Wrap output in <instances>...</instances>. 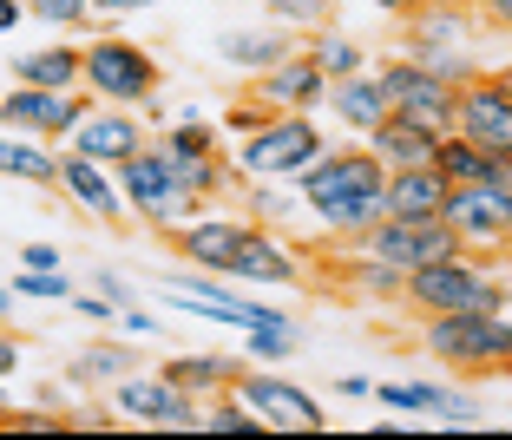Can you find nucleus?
I'll list each match as a JSON object with an SVG mask.
<instances>
[{"instance_id": "nucleus-26", "label": "nucleus", "mask_w": 512, "mask_h": 440, "mask_svg": "<svg viewBox=\"0 0 512 440\" xmlns=\"http://www.w3.org/2000/svg\"><path fill=\"white\" fill-rule=\"evenodd\" d=\"M165 375L178 381V388H191L197 401H211V395H224V388L243 375V368L230 362V355H211V349H204V355H171Z\"/></svg>"}, {"instance_id": "nucleus-19", "label": "nucleus", "mask_w": 512, "mask_h": 440, "mask_svg": "<svg viewBox=\"0 0 512 440\" xmlns=\"http://www.w3.org/2000/svg\"><path fill=\"white\" fill-rule=\"evenodd\" d=\"M362 145L381 158V171H407V165H434L440 132H434V125H421V119H401V112H388V119H381L375 132L362 138Z\"/></svg>"}, {"instance_id": "nucleus-50", "label": "nucleus", "mask_w": 512, "mask_h": 440, "mask_svg": "<svg viewBox=\"0 0 512 440\" xmlns=\"http://www.w3.org/2000/svg\"><path fill=\"white\" fill-rule=\"evenodd\" d=\"M486 20H493V27H506V33H512V0H493V7H486Z\"/></svg>"}, {"instance_id": "nucleus-52", "label": "nucleus", "mask_w": 512, "mask_h": 440, "mask_svg": "<svg viewBox=\"0 0 512 440\" xmlns=\"http://www.w3.org/2000/svg\"><path fill=\"white\" fill-rule=\"evenodd\" d=\"M493 79H499V92H506V99H512V66H499Z\"/></svg>"}, {"instance_id": "nucleus-24", "label": "nucleus", "mask_w": 512, "mask_h": 440, "mask_svg": "<svg viewBox=\"0 0 512 440\" xmlns=\"http://www.w3.org/2000/svg\"><path fill=\"white\" fill-rule=\"evenodd\" d=\"M171 165V178L191 191V198L211 204L217 191H230V178H237V165H230V152H178V145H158Z\"/></svg>"}, {"instance_id": "nucleus-12", "label": "nucleus", "mask_w": 512, "mask_h": 440, "mask_svg": "<svg viewBox=\"0 0 512 440\" xmlns=\"http://www.w3.org/2000/svg\"><path fill=\"white\" fill-rule=\"evenodd\" d=\"M302 204L316 211V204H329V198H362V191H381L388 184V171H381V158L368 152V145H355V152H322L316 165L302 171Z\"/></svg>"}, {"instance_id": "nucleus-9", "label": "nucleus", "mask_w": 512, "mask_h": 440, "mask_svg": "<svg viewBox=\"0 0 512 440\" xmlns=\"http://www.w3.org/2000/svg\"><path fill=\"white\" fill-rule=\"evenodd\" d=\"M92 106H99V99H92L86 86H73V92L14 86V92H0V125H7V132H33V138H46V145H66L73 125L86 119Z\"/></svg>"}, {"instance_id": "nucleus-40", "label": "nucleus", "mask_w": 512, "mask_h": 440, "mask_svg": "<svg viewBox=\"0 0 512 440\" xmlns=\"http://www.w3.org/2000/svg\"><path fill=\"white\" fill-rule=\"evenodd\" d=\"M263 119H270V112H263V106H250V99H237V106L224 112V125H230V132H237V138H243V132H256V125H263Z\"/></svg>"}, {"instance_id": "nucleus-29", "label": "nucleus", "mask_w": 512, "mask_h": 440, "mask_svg": "<svg viewBox=\"0 0 512 440\" xmlns=\"http://www.w3.org/2000/svg\"><path fill=\"white\" fill-rule=\"evenodd\" d=\"M309 60H316L329 79H348V73H368V66H375L362 40H348V33H335V27L309 33Z\"/></svg>"}, {"instance_id": "nucleus-38", "label": "nucleus", "mask_w": 512, "mask_h": 440, "mask_svg": "<svg viewBox=\"0 0 512 440\" xmlns=\"http://www.w3.org/2000/svg\"><path fill=\"white\" fill-rule=\"evenodd\" d=\"M440 427H480V401L473 395H460V388H447L440 395V414H434Z\"/></svg>"}, {"instance_id": "nucleus-4", "label": "nucleus", "mask_w": 512, "mask_h": 440, "mask_svg": "<svg viewBox=\"0 0 512 440\" xmlns=\"http://www.w3.org/2000/svg\"><path fill=\"white\" fill-rule=\"evenodd\" d=\"M86 53V73H79V86L99 99V106H145V99H158V60H151V46L125 40V33H99L92 46H79Z\"/></svg>"}, {"instance_id": "nucleus-5", "label": "nucleus", "mask_w": 512, "mask_h": 440, "mask_svg": "<svg viewBox=\"0 0 512 440\" xmlns=\"http://www.w3.org/2000/svg\"><path fill=\"white\" fill-rule=\"evenodd\" d=\"M112 171H119V191H125V204H132V217H138V224H151V230H165V237L204 211V198H191V191L171 178V165H165L158 145L132 152L125 165H112Z\"/></svg>"}, {"instance_id": "nucleus-56", "label": "nucleus", "mask_w": 512, "mask_h": 440, "mask_svg": "<svg viewBox=\"0 0 512 440\" xmlns=\"http://www.w3.org/2000/svg\"><path fill=\"white\" fill-rule=\"evenodd\" d=\"M506 263H512V243H506Z\"/></svg>"}, {"instance_id": "nucleus-53", "label": "nucleus", "mask_w": 512, "mask_h": 440, "mask_svg": "<svg viewBox=\"0 0 512 440\" xmlns=\"http://www.w3.org/2000/svg\"><path fill=\"white\" fill-rule=\"evenodd\" d=\"M460 7H473V14H486V7H493V0H460Z\"/></svg>"}, {"instance_id": "nucleus-17", "label": "nucleus", "mask_w": 512, "mask_h": 440, "mask_svg": "<svg viewBox=\"0 0 512 440\" xmlns=\"http://www.w3.org/2000/svg\"><path fill=\"white\" fill-rule=\"evenodd\" d=\"M243 237H250V224H243V217H204V211H197L191 224L171 230V250H178L191 270H217V276H230V263H237Z\"/></svg>"}, {"instance_id": "nucleus-14", "label": "nucleus", "mask_w": 512, "mask_h": 440, "mask_svg": "<svg viewBox=\"0 0 512 440\" xmlns=\"http://www.w3.org/2000/svg\"><path fill=\"white\" fill-rule=\"evenodd\" d=\"M453 132L486 145V152H512V99L499 92L493 73H473L453 92Z\"/></svg>"}, {"instance_id": "nucleus-3", "label": "nucleus", "mask_w": 512, "mask_h": 440, "mask_svg": "<svg viewBox=\"0 0 512 440\" xmlns=\"http://www.w3.org/2000/svg\"><path fill=\"white\" fill-rule=\"evenodd\" d=\"M401 309L414 316H447V309H506V276L493 270L473 250H453V257H434L421 270H407Z\"/></svg>"}, {"instance_id": "nucleus-32", "label": "nucleus", "mask_w": 512, "mask_h": 440, "mask_svg": "<svg viewBox=\"0 0 512 440\" xmlns=\"http://www.w3.org/2000/svg\"><path fill=\"white\" fill-rule=\"evenodd\" d=\"M197 434H270V427L256 421V408L237 395V388H224V395L204 401V427Z\"/></svg>"}, {"instance_id": "nucleus-2", "label": "nucleus", "mask_w": 512, "mask_h": 440, "mask_svg": "<svg viewBox=\"0 0 512 440\" xmlns=\"http://www.w3.org/2000/svg\"><path fill=\"white\" fill-rule=\"evenodd\" d=\"M322 152H329V138H322V125L309 119V112H270L256 132L237 138L230 165L250 184H296Z\"/></svg>"}, {"instance_id": "nucleus-54", "label": "nucleus", "mask_w": 512, "mask_h": 440, "mask_svg": "<svg viewBox=\"0 0 512 440\" xmlns=\"http://www.w3.org/2000/svg\"><path fill=\"white\" fill-rule=\"evenodd\" d=\"M7 414H14V401H7V395H0V421H7Z\"/></svg>"}, {"instance_id": "nucleus-46", "label": "nucleus", "mask_w": 512, "mask_h": 440, "mask_svg": "<svg viewBox=\"0 0 512 440\" xmlns=\"http://www.w3.org/2000/svg\"><path fill=\"white\" fill-rule=\"evenodd\" d=\"M335 388H342L348 401H368V395H375V381H368V375H342V381H335Z\"/></svg>"}, {"instance_id": "nucleus-30", "label": "nucleus", "mask_w": 512, "mask_h": 440, "mask_svg": "<svg viewBox=\"0 0 512 440\" xmlns=\"http://www.w3.org/2000/svg\"><path fill=\"white\" fill-rule=\"evenodd\" d=\"M434 165H440V178H447V184H480L486 171H493V152L473 145V138H460V132H440Z\"/></svg>"}, {"instance_id": "nucleus-31", "label": "nucleus", "mask_w": 512, "mask_h": 440, "mask_svg": "<svg viewBox=\"0 0 512 440\" xmlns=\"http://www.w3.org/2000/svg\"><path fill=\"white\" fill-rule=\"evenodd\" d=\"M132 368H138V349H125V342H92V349L73 362V381H86V388H112V381H125Z\"/></svg>"}, {"instance_id": "nucleus-16", "label": "nucleus", "mask_w": 512, "mask_h": 440, "mask_svg": "<svg viewBox=\"0 0 512 440\" xmlns=\"http://www.w3.org/2000/svg\"><path fill=\"white\" fill-rule=\"evenodd\" d=\"M66 145L86 152V158H99V165H125L132 152H145L151 138H145V125H138V106H92L86 119L73 125Z\"/></svg>"}, {"instance_id": "nucleus-8", "label": "nucleus", "mask_w": 512, "mask_h": 440, "mask_svg": "<svg viewBox=\"0 0 512 440\" xmlns=\"http://www.w3.org/2000/svg\"><path fill=\"white\" fill-rule=\"evenodd\" d=\"M348 250H362V257H375V263H394V270H421V263H434V257H453L460 237H453L447 217H381V224L362 230Z\"/></svg>"}, {"instance_id": "nucleus-18", "label": "nucleus", "mask_w": 512, "mask_h": 440, "mask_svg": "<svg viewBox=\"0 0 512 440\" xmlns=\"http://www.w3.org/2000/svg\"><path fill=\"white\" fill-rule=\"evenodd\" d=\"M230 283H250V289H296V283H302V257L289 250L283 237H276V230L250 224L237 263H230Z\"/></svg>"}, {"instance_id": "nucleus-55", "label": "nucleus", "mask_w": 512, "mask_h": 440, "mask_svg": "<svg viewBox=\"0 0 512 440\" xmlns=\"http://www.w3.org/2000/svg\"><path fill=\"white\" fill-rule=\"evenodd\" d=\"M506 316H512V283H506Z\"/></svg>"}, {"instance_id": "nucleus-10", "label": "nucleus", "mask_w": 512, "mask_h": 440, "mask_svg": "<svg viewBox=\"0 0 512 440\" xmlns=\"http://www.w3.org/2000/svg\"><path fill=\"white\" fill-rule=\"evenodd\" d=\"M375 79H381V92H388V112L421 119V125H434V132H453V92L460 86H447L440 73L401 60V53H388V60L375 66Z\"/></svg>"}, {"instance_id": "nucleus-22", "label": "nucleus", "mask_w": 512, "mask_h": 440, "mask_svg": "<svg viewBox=\"0 0 512 440\" xmlns=\"http://www.w3.org/2000/svg\"><path fill=\"white\" fill-rule=\"evenodd\" d=\"M0 178L60 191V152H53L46 138H33V132H7V125H0Z\"/></svg>"}, {"instance_id": "nucleus-7", "label": "nucleus", "mask_w": 512, "mask_h": 440, "mask_svg": "<svg viewBox=\"0 0 512 440\" xmlns=\"http://www.w3.org/2000/svg\"><path fill=\"white\" fill-rule=\"evenodd\" d=\"M440 217L453 224V237H460V250H473V257H506L512 243V191H499V184H447V204H440Z\"/></svg>"}, {"instance_id": "nucleus-23", "label": "nucleus", "mask_w": 512, "mask_h": 440, "mask_svg": "<svg viewBox=\"0 0 512 440\" xmlns=\"http://www.w3.org/2000/svg\"><path fill=\"white\" fill-rule=\"evenodd\" d=\"M283 53H296V40H289L283 27H263V33H256V27H230L224 40H217V60H224L230 73H250V79L270 73Z\"/></svg>"}, {"instance_id": "nucleus-44", "label": "nucleus", "mask_w": 512, "mask_h": 440, "mask_svg": "<svg viewBox=\"0 0 512 440\" xmlns=\"http://www.w3.org/2000/svg\"><path fill=\"white\" fill-rule=\"evenodd\" d=\"M158 0H92V14H145Z\"/></svg>"}, {"instance_id": "nucleus-33", "label": "nucleus", "mask_w": 512, "mask_h": 440, "mask_svg": "<svg viewBox=\"0 0 512 440\" xmlns=\"http://www.w3.org/2000/svg\"><path fill=\"white\" fill-rule=\"evenodd\" d=\"M348 289L355 296H388V303H401V289H407V270H394V263H375V257H348Z\"/></svg>"}, {"instance_id": "nucleus-39", "label": "nucleus", "mask_w": 512, "mask_h": 440, "mask_svg": "<svg viewBox=\"0 0 512 440\" xmlns=\"http://www.w3.org/2000/svg\"><path fill=\"white\" fill-rule=\"evenodd\" d=\"M92 289H99V296H106L112 309H132V283H125V276H112V270H99L92 276Z\"/></svg>"}, {"instance_id": "nucleus-42", "label": "nucleus", "mask_w": 512, "mask_h": 440, "mask_svg": "<svg viewBox=\"0 0 512 440\" xmlns=\"http://www.w3.org/2000/svg\"><path fill=\"white\" fill-rule=\"evenodd\" d=\"M125 316V335L132 342H158V316H145V309H119Z\"/></svg>"}, {"instance_id": "nucleus-27", "label": "nucleus", "mask_w": 512, "mask_h": 440, "mask_svg": "<svg viewBox=\"0 0 512 440\" xmlns=\"http://www.w3.org/2000/svg\"><path fill=\"white\" fill-rule=\"evenodd\" d=\"M381 217H388L381 191H362V198H329V204H316V224L329 230V237H342V243H355L362 230H375Z\"/></svg>"}, {"instance_id": "nucleus-25", "label": "nucleus", "mask_w": 512, "mask_h": 440, "mask_svg": "<svg viewBox=\"0 0 512 440\" xmlns=\"http://www.w3.org/2000/svg\"><path fill=\"white\" fill-rule=\"evenodd\" d=\"M20 86H46V92H73L79 73H86V53L79 46H33V53H20Z\"/></svg>"}, {"instance_id": "nucleus-49", "label": "nucleus", "mask_w": 512, "mask_h": 440, "mask_svg": "<svg viewBox=\"0 0 512 440\" xmlns=\"http://www.w3.org/2000/svg\"><path fill=\"white\" fill-rule=\"evenodd\" d=\"M381 14H394V20H407V14H421V0H375Z\"/></svg>"}, {"instance_id": "nucleus-21", "label": "nucleus", "mask_w": 512, "mask_h": 440, "mask_svg": "<svg viewBox=\"0 0 512 440\" xmlns=\"http://www.w3.org/2000/svg\"><path fill=\"white\" fill-rule=\"evenodd\" d=\"M381 204H388V217H440V204H447V178H440V165L388 171Z\"/></svg>"}, {"instance_id": "nucleus-36", "label": "nucleus", "mask_w": 512, "mask_h": 440, "mask_svg": "<svg viewBox=\"0 0 512 440\" xmlns=\"http://www.w3.org/2000/svg\"><path fill=\"white\" fill-rule=\"evenodd\" d=\"M27 14L53 33H79L92 20V0H27Z\"/></svg>"}, {"instance_id": "nucleus-28", "label": "nucleus", "mask_w": 512, "mask_h": 440, "mask_svg": "<svg viewBox=\"0 0 512 440\" xmlns=\"http://www.w3.org/2000/svg\"><path fill=\"white\" fill-rule=\"evenodd\" d=\"M401 60H414V66H427V73H440L447 86H467L480 66H473V53L467 46H440V40H421V33H401Z\"/></svg>"}, {"instance_id": "nucleus-45", "label": "nucleus", "mask_w": 512, "mask_h": 440, "mask_svg": "<svg viewBox=\"0 0 512 440\" xmlns=\"http://www.w3.org/2000/svg\"><path fill=\"white\" fill-rule=\"evenodd\" d=\"M14 368H20V342H14V335H7V329H0V381L14 375Z\"/></svg>"}, {"instance_id": "nucleus-47", "label": "nucleus", "mask_w": 512, "mask_h": 440, "mask_svg": "<svg viewBox=\"0 0 512 440\" xmlns=\"http://www.w3.org/2000/svg\"><path fill=\"white\" fill-rule=\"evenodd\" d=\"M20 20H27V0H0V33L20 27Z\"/></svg>"}, {"instance_id": "nucleus-34", "label": "nucleus", "mask_w": 512, "mask_h": 440, "mask_svg": "<svg viewBox=\"0 0 512 440\" xmlns=\"http://www.w3.org/2000/svg\"><path fill=\"white\" fill-rule=\"evenodd\" d=\"M263 14L283 33H322L335 27V0H263Z\"/></svg>"}, {"instance_id": "nucleus-51", "label": "nucleus", "mask_w": 512, "mask_h": 440, "mask_svg": "<svg viewBox=\"0 0 512 440\" xmlns=\"http://www.w3.org/2000/svg\"><path fill=\"white\" fill-rule=\"evenodd\" d=\"M14 316V289H0V322Z\"/></svg>"}, {"instance_id": "nucleus-6", "label": "nucleus", "mask_w": 512, "mask_h": 440, "mask_svg": "<svg viewBox=\"0 0 512 440\" xmlns=\"http://www.w3.org/2000/svg\"><path fill=\"white\" fill-rule=\"evenodd\" d=\"M112 414L132 421V427H151V434H197L204 427V401L191 388H178L165 368L158 375L132 368L125 381H112Z\"/></svg>"}, {"instance_id": "nucleus-41", "label": "nucleus", "mask_w": 512, "mask_h": 440, "mask_svg": "<svg viewBox=\"0 0 512 440\" xmlns=\"http://www.w3.org/2000/svg\"><path fill=\"white\" fill-rule=\"evenodd\" d=\"M73 316H86V322H112L119 309H112L106 296H99V289H86V296H73Z\"/></svg>"}, {"instance_id": "nucleus-13", "label": "nucleus", "mask_w": 512, "mask_h": 440, "mask_svg": "<svg viewBox=\"0 0 512 440\" xmlns=\"http://www.w3.org/2000/svg\"><path fill=\"white\" fill-rule=\"evenodd\" d=\"M250 99L263 112H316L322 99H329V73L309 60V46H296V53H283L270 73L250 79Z\"/></svg>"}, {"instance_id": "nucleus-43", "label": "nucleus", "mask_w": 512, "mask_h": 440, "mask_svg": "<svg viewBox=\"0 0 512 440\" xmlns=\"http://www.w3.org/2000/svg\"><path fill=\"white\" fill-rule=\"evenodd\" d=\"M20 270H60V250L53 243H27L20 250Z\"/></svg>"}, {"instance_id": "nucleus-57", "label": "nucleus", "mask_w": 512, "mask_h": 440, "mask_svg": "<svg viewBox=\"0 0 512 440\" xmlns=\"http://www.w3.org/2000/svg\"><path fill=\"white\" fill-rule=\"evenodd\" d=\"M0 92H7V86H0Z\"/></svg>"}, {"instance_id": "nucleus-48", "label": "nucleus", "mask_w": 512, "mask_h": 440, "mask_svg": "<svg viewBox=\"0 0 512 440\" xmlns=\"http://www.w3.org/2000/svg\"><path fill=\"white\" fill-rule=\"evenodd\" d=\"M250 204H256V211H263V217H276V211H283V198H276V191H263V184H256V191H250Z\"/></svg>"}, {"instance_id": "nucleus-15", "label": "nucleus", "mask_w": 512, "mask_h": 440, "mask_svg": "<svg viewBox=\"0 0 512 440\" xmlns=\"http://www.w3.org/2000/svg\"><path fill=\"white\" fill-rule=\"evenodd\" d=\"M60 191L92 217V224H125V217H132V204H125V191H119V171L99 165V158H86V152H73V145L60 152Z\"/></svg>"}, {"instance_id": "nucleus-37", "label": "nucleus", "mask_w": 512, "mask_h": 440, "mask_svg": "<svg viewBox=\"0 0 512 440\" xmlns=\"http://www.w3.org/2000/svg\"><path fill=\"white\" fill-rule=\"evenodd\" d=\"M14 296H27V303H73V283L60 270H20Z\"/></svg>"}, {"instance_id": "nucleus-35", "label": "nucleus", "mask_w": 512, "mask_h": 440, "mask_svg": "<svg viewBox=\"0 0 512 440\" xmlns=\"http://www.w3.org/2000/svg\"><path fill=\"white\" fill-rule=\"evenodd\" d=\"M388 408H401V414H440V395L447 388H434V381H388V388H375Z\"/></svg>"}, {"instance_id": "nucleus-1", "label": "nucleus", "mask_w": 512, "mask_h": 440, "mask_svg": "<svg viewBox=\"0 0 512 440\" xmlns=\"http://www.w3.org/2000/svg\"><path fill=\"white\" fill-rule=\"evenodd\" d=\"M421 349L460 375H512V316L506 309H447L421 316Z\"/></svg>"}, {"instance_id": "nucleus-11", "label": "nucleus", "mask_w": 512, "mask_h": 440, "mask_svg": "<svg viewBox=\"0 0 512 440\" xmlns=\"http://www.w3.org/2000/svg\"><path fill=\"white\" fill-rule=\"evenodd\" d=\"M230 388L250 401L256 421L270 427V434H322V427H329L322 401L309 395V388H296L289 375H237Z\"/></svg>"}, {"instance_id": "nucleus-20", "label": "nucleus", "mask_w": 512, "mask_h": 440, "mask_svg": "<svg viewBox=\"0 0 512 440\" xmlns=\"http://www.w3.org/2000/svg\"><path fill=\"white\" fill-rule=\"evenodd\" d=\"M322 106L335 112V119L348 125L355 138H368L381 119H388V92H381V79H375V66L368 73H348V79H329V99Z\"/></svg>"}]
</instances>
